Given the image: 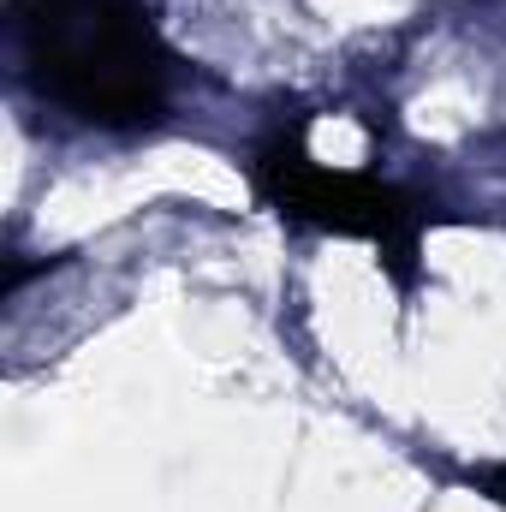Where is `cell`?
<instances>
[{
    "label": "cell",
    "mask_w": 506,
    "mask_h": 512,
    "mask_svg": "<svg viewBox=\"0 0 506 512\" xmlns=\"http://www.w3.org/2000/svg\"><path fill=\"white\" fill-rule=\"evenodd\" d=\"M251 191H256L262 209H274L298 233L370 245L399 292L417 286V274H423V233H429V203L411 197L393 179L364 173V167L322 161L304 143V126H280L256 143Z\"/></svg>",
    "instance_id": "2"
},
{
    "label": "cell",
    "mask_w": 506,
    "mask_h": 512,
    "mask_svg": "<svg viewBox=\"0 0 506 512\" xmlns=\"http://www.w3.org/2000/svg\"><path fill=\"white\" fill-rule=\"evenodd\" d=\"M12 30L36 96L84 126L137 131L173 102L179 54L143 0H18Z\"/></svg>",
    "instance_id": "1"
},
{
    "label": "cell",
    "mask_w": 506,
    "mask_h": 512,
    "mask_svg": "<svg viewBox=\"0 0 506 512\" xmlns=\"http://www.w3.org/2000/svg\"><path fill=\"white\" fill-rule=\"evenodd\" d=\"M459 483L477 489L489 507L506 512V459H477V465H459Z\"/></svg>",
    "instance_id": "3"
}]
</instances>
